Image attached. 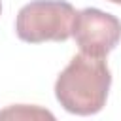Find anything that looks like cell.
<instances>
[{
  "mask_svg": "<svg viewBox=\"0 0 121 121\" xmlns=\"http://www.w3.org/2000/svg\"><path fill=\"white\" fill-rule=\"evenodd\" d=\"M0 117H15V119H40V117H49V119H53V113L47 112V110H42L38 106L19 104V106H11V108L0 112Z\"/></svg>",
  "mask_w": 121,
  "mask_h": 121,
  "instance_id": "277c9868",
  "label": "cell"
},
{
  "mask_svg": "<svg viewBox=\"0 0 121 121\" xmlns=\"http://www.w3.org/2000/svg\"><path fill=\"white\" fill-rule=\"evenodd\" d=\"M0 13H2V4H0Z\"/></svg>",
  "mask_w": 121,
  "mask_h": 121,
  "instance_id": "8992f818",
  "label": "cell"
},
{
  "mask_svg": "<svg viewBox=\"0 0 121 121\" xmlns=\"http://www.w3.org/2000/svg\"><path fill=\"white\" fill-rule=\"evenodd\" d=\"M110 85L112 74L104 57L78 53L59 74L55 98L68 113L93 115L104 108Z\"/></svg>",
  "mask_w": 121,
  "mask_h": 121,
  "instance_id": "6da1fadb",
  "label": "cell"
},
{
  "mask_svg": "<svg viewBox=\"0 0 121 121\" xmlns=\"http://www.w3.org/2000/svg\"><path fill=\"white\" fill-rule=\"evenodd\" d=\"M72 36L81 53L106 57L121 40V21L98 8H85L76 13Z\"/></svg>",
  "mask_w": 121,
  "mask_h": 121,
  "instance_id": "3957f363",
  "label": "cell"
},
{
  "mask_svg": "<svg viewBox=\"0 0 121 121\" xmlns=\"http://www.w3.org/2000/svg\"><path fill=\"white\" fill-rule=\"evenodd\" d=\"M108 2H112V4H119V6H121V0H108Z\"/></svg>",
  "mask_w": 121,
  "mask_h": 121,
  "instance_id": "5b68a950",
  "label": "cell"
},
{
  "mask_svg": "<svg viewBox=\"0 0 121 121\" xmlns=\"http://www.w3.org/2000/svg\"><path fill=\"white\" fill-rule=\"evenodd\" d=\"M76 13L66 0H34L19 9L15 32L26 43L66 42L72 36Z\"/></svg>",
  "mask_w": 121,
  "mask_h": 121,
  "instance_id": "7a4b0ae2",
  "label": "cell"
}]
</instances>
